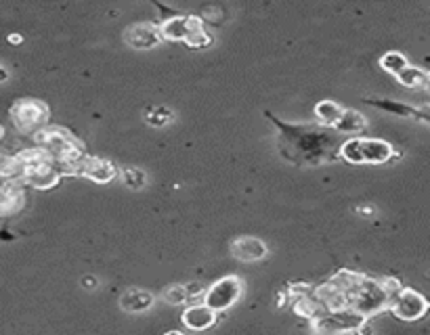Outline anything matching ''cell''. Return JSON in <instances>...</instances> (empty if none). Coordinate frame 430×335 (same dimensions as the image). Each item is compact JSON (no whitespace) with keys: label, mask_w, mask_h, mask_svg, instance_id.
Instances as JSON below:
<instances>
[{"label":"cell","mask_w":430,"mask_h":335,"mask_svg":"<svg viewBox=\"0 0 430 335\" xmlns=\"http://www.w3.org/2000/svg\"><path fill=\"white\" fill-rule=\"evenodd\" d=\"M162 298L164 302L172 304V306H183L189 302V296H187V289L185 285H168L164 292H162Z\"/></svg>","instance_id":"21"},{"label":"cell","mask_w":430,"mask_h":335,"mask_svg":"<svg viewBox=\"0 0 430 335\" xmlns=\"http://www.w3.org/2000/svg\"><path fill=\"white\" fill-rule=\"evenodd\" d=\"M242 292H244V281H242L237 275H227V277L214 281V283L204 292L202 304H206L210 310H214V313L219 315V313L229 310V308L240 300Z\"/></svg>","instance_id":"7"},{"label":"cell","mask_w":430,"mask_h":335,"mask_svg":"<svg viewBox=\"0 0 430 335\" xmlns=\"http://www.w3.org/2000/svg\"><path fill=\"white\" fill-rule=\"evenodd\" d=\"M313 111H315V118H317V122H319L321 128L334 130L336 124H338V120H340V116H342V111H344V107L338 105L336 101L325 99V101H319Z\"/></svg>","instance_id":"16"},{"label":"cell","mask_w":430,"mask_h":335,"mask_svg":"<svg viewBox=\"0 0 430 335\" xmlns=\"http://www.w3.org/2000/svg\"><path fill=\"white\" fill-rule=\"evenodd\" d=\"M6 80H8V69H6V67L0 63V84H2V82H6Z\"/></svg>","instance_id":"25"},{"label":"cell","mask_w":430,"mask_h":335,"mask_svg":"<svg viewBox=\"0 0 430 335\" xmlns=\"http://www.w3.org/2000/svg\"><path fill=\"white\" fill-rule=\"evenodd\" d=\"M408 65H410L408 57H405L403 53H399V50H389L386 55L380 57V67H382L384 71L393 74V76H397V74H399L401 69H405Z\"/></svg>","instance_id":"18"},{"label":"cell","mask_w":430,"mask_h":335,"mask_svg":"<svg viewBox=\"0 0 430 335\" xmlns=\"http://www.w3.org/2000/svg\"><path fill=\"white\" fill-rule=\"evenodd\" d=\"M8 42H11V44H21L23 38H21L19 34H11V36H8Z\"/></svg>","instance_id":"26"},{"label":"cell","mask_w":430,"mask_h":335,"mask_svg":"<svg viewBox=\"0 0 430 335\" xmlns=\"http://www.w3.org/2000/svg\"><path fill=\"white\" fill-rule=\"evenodd\" d=\"M229 249H231V256L237 258L240 262H259V260H265L269 254L267 243L263 239L250 237V235H242V237L233 239Z\"/></svg>","instance_id":"12"},{"label":"cell","mask_w":430,"mask_h":335,"mask_svg":"<svg viewBox=\"0 0 430 335\" xmlns=\"http://www.w3.org/2000/svg\"><path fill=\"white\" fill-rule=\"evenodd\" d=\"M372 334H374V329H372V325H370L367 321H365V323H363V325H361L357 331H355V335H372Z\"/></svg>","instance_id":"22"},{"label":"cell","mask_w":430,"mask_h":335,"mask_svg":"<svg viewBox=\"0 0 430 335\" xmlns=\"http://www.w3.org/2000/svg\"><path fill=\"white\" fill-rule=\"evenodd\" d=\"M376 210L372 207V205H361V207H357V214H365V216H372Z\"/></svg>","instance_id":"24"},{"label":"cell","mask_w":430,"mask_h":335,"mask_svg":"<svg viewBox=\"0 0 430 335\" xmlns=\"http://www.w3.org/2000/svg\"><path fill=\"white\" fill-rule=\"evenodd\" d=\"M275 300H278V306L282 308V306L286 304V294H278V298H275Z\"/></svg>","instance_id":"27"},{"label":"cell","mask_w":430,"mask_h":335,"mask_svg":"<svg viewBox=\"0 0 430 335\" xmlns=\"http://www.w3.org/2000/svg\"><path fill=\"white\" fill-rule=\"evenodd\" d=\"M2 137H4V128L0 126V141H2Z\"/></svg>","instance_id":"29"},{"label":"cell","mask_w":430,"mask_h":335,"mask_svg":"<svg viewBox=\"0 0 430 335\" xmlns=\"http://www.w3.org/2000/svg\"><path fill=\"white\" fill-rule=\"evenodd\" d=\"M367 319L359 317L353 310H340V313H319L311 319L313 334L315 335H346L355 334Z\"/></svg>","instance_id":"9"},{"label":"cell","mask_w":430,"mask_h":335,"mask_svg":"<svg viewBox=\"0 0 430 335\" xmlns=\"http://www.w3.org/2000/svg\"><path fill=\"white\" fill-rule=\"evenodd\" d=\"M82 283H84V287H86V289H93V287L97 289V283H99V281H97V279H93V277H84V279H82Z\"/></svg>","instance_id":"23"},{"label":"cell","mask_w":430,"mask_h":335,"mask_svg":"<svg viewBox=\"0 0 430 335\" xmlns=\"http://www.w3.org/2000/svg\"><path fill=\"white\" fill-rule=\"evenodd\" d=\"M365 128H367V120L363 118V114L344 107V111H342V116H340L334 130L340 132V135H357V132H363Z\"/></svg>","instance_id":"17"},{"label":"cell","mask_w":430,"mask_h":335,"mask_svg":"<svg viewBox=\"0 0 430 335\" xmlns=\"http://www.w3.org/2000/svg\"><path fill=\"white\" fill-rule=\"evenodd\" d=\"M389 304H391V296L382 287L380 279L367 277L363 273L348 292V310L357 313L363 319H372L384 313Z\"/></svg>","instance_id":"4"},{"label":"cell","mask_w":430,"mask_h":335,"mask_svg":"<svg viewBox=\"0 0 430 335\" xmlns=\"http://www.w3.org/2000/svg\"><path fill=\"white\" fill-rule=\"evenodd\" d=\"M11 122L21 135H36L48 126L51 109L40 99H17L11 105Z\"/></svg>","instance_id":"6"},{"label":"cell","mask_w":430,"mask_h":335,"mask_svg":"<svg viewBox=\"0 0 430 335\" xmlns=\"http://www.w3.org/2000/svg\"><path fill=\"white\" fill-rule=\"evenodd\" d=\"M162 42H183L189 48H206L212 36L204 29V21L195 15H172L159 23Z\"/></svg>","instance_id":"5"},{"label":"cell","mask_w":430,"mask_h":335,"mask_svg":"<svg viewBox=\"0 0 430 335\" xmlns=\"http://www.w3.org/2000/svg\"><path fill=\"white\" fill-rule=\"evenodd\" d=\"M216 319L219 315L210 310L206 304H191L183 310V317H181L183 325L189 331H206L216 325Z\"/></svg>","instance_id":"13"},{"label":"cell","mask_w":430,"mask_h":335,"mask_svg":"<svg viewBox=\"0 0 430 335\" xmlns=\"http://www.w3.org/2000/svg\"><path fill=\"white\" fill-rule=\"evenodd\" d=\"M280 130V149L289 162L300 166H319L338 158L342 139L321 126H287L271 118Z\"/></svg>","instance_id":"1"},{"label":"cell","mask_w":430,"mask_h":335,"mask_svg":"<svg viewBox=\"0 0 430 335\" xmlns=\"http://www.w3.org/2000/svg\"><path fill=\"white\" fill-rule=\"evenodd\" d=\"M164 335H185V334H183V331H176V329H174V331H166Z\"/></svg>","instance_id":"28"},{"label":"cell","mask_w":430,"mask_h":335,"mask_svg":"<svg viewBox=\"0 0 430 335\" xmlns=\"http://www.w3.org/2000/svg\"><path fill=\"white\" fill-rule=\"evenodd\" d=\"M338 158H342L346 164H353V166H380L397 158V151L389 141L353 137L340 143Z\"/></svg>","instance_id":"3"},{"label":"cell","mask_w":430,"mask_h":335,"mask_svg":"<svg viewBox=\"0 0 430 335\" xmlns=\"http://www.w3.org/2000/svg\"><path fill=\"white\" fill-rule=\"evenodd\" d=\"M145 120H147V124L159 128V126H166V124L174 122V114L168 107H149L145 111Z\"/></svg>","instance_id":"20"},{"label":"cell","mask_w":430,"mask_h":335,"mask_svg":"<svg viewBox=\"0 0 430 335\" xmlns=\"http://www.w3.org/2000/svg\"><path fill=\"white\" fill-rule=\"evenodd\" d=\"M397 82L405 88H412V90H426L430 84L429 71L424 67H418V65H408L405 69H401L397 76Z\"/></svg>","instance_id":"15"},{"label":"cell","mask_w":430,"mask_h":335,"mask_svg":"<svg viewBox=\"0 0 430 335\" xmlns=\"http://www.w3.org/2000/svg\"><path fill=\"white\" fill-rule=\"evenodd\" d=\"M72 176H82V178H89V180L97 182V184H107V182H114L118 178V168L105 158H95V156L86 153L74 166Z\"/></svg>","instance_id":"10"},{"label":"cell","mask_w":430,"mask_h":335,"mask_svg":"<svg viewBox=\"0 0 430 335\" xmlns=\"http://www.w3.org/2000/svg\"><path fill=\"white\" fill-rule=\"evenodd\" d=\"M118 176H120L122 182H124L129 189H133V191H139V189H143L145 184H147V174H145L141 168H122V170H118Z\"/></svg>","instance_id":"19"},{"label":"cell","mask_w":430,"mask_h":335,"mask_svg":"<svg viewBox=\"0 0 430 335\" xmlns=\"http://www.w3.org/2000/svg\"><path fill=\"white\" fill-rule=\"evenodd\" d=\"M124 42H126L131 48H135V50H149V48H155L157 44H162L159 23H151V21L133 23L131 27L124 29Z\"/></svg>","instance_id":"11"},{"label":"cell","mask_w":430,"mask_h":335,"mask_svg":"<svg viewBox=\"0 0 430 335\" xmlns=\"http://www.w3.org/2000/svg\"><path fill=\"white\" fill-rule=\"evenodd\" d=\"M36 147L44 151V156L57 166L63 176H72L74 166L86 156L84 145L78 137H74L70 130L59 126H46L34 135Z\"/></svg>","instance_id":"2"},{"label":"cell","mask_w":430,"mask_h":335,"mask_svg":"<svg viewBox=\"0 0 430 335\" xmlns=\"http://www.w3.org/2000/svg\"><path fill=\"white\" fill-rule=\"evenodd\" d=\"M399 321H405V323H416V321H422L426 315H429V300L412 289V287H401L393 298H391V304L389 308Z\"/></svg>","instance_id":"8"},{"label":"cell","mask_w":430,"mask_h":335,"mask_svg":"<svg viewBox=\"0 0 430 335\" xmlns=\"http://www.w3.org/2000/svg\"><path fill=\"white\" fill-rule=\"evenodd\" d=\"M120 308L129 315H141L145 310H149L153 306V294L141 289V287H129L122 296H120Z\"/></svg>","instance_id":"14"}]
</instances>
